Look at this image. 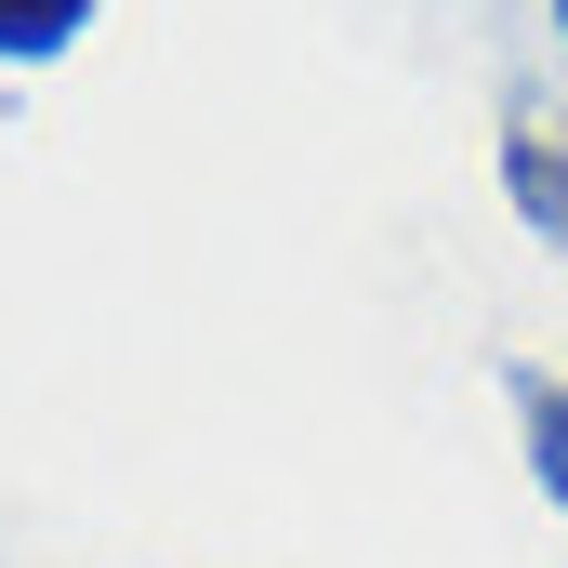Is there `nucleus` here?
I'll use <instances>...</instances> for the list:
<instances>
[{
  "label": "nucleus",
  "instance_id": "1",
  "mask_svg": "<svg viewBox=\"0 0 568 568\" xmlns=\"http://www.w3.org/2000/svg\"><path fill=\"white\" fill-rule=\"evenodd\" d=\"M503 199L542 225V239H568V145H542V133H516L503 145Z\"/></svg>",
  "mask_w": 568,
  "mask_h": 568
},
{
  "label": "nucleus",
  "instance_id": "2",
  "mask_svg": "<svg viewBox=\"0 0 568 568\" xmlns=\"http://www.w3.org/2000/svg\"><path fill=\"white\" fill-rule=\"evenodd\" d=\"M80 27H93V0H0V53H13V67H40V53H67Z\"/></svg>",
  "mask_w": 568,
  "mask_h": 568
},
{
  "label": "nucleus",
  "instance_id": "3",
  "mask_svg": "<svg viewBox=\"0 0 568 568\" xmlns=\"http://www.w3.org/2000/svg\"><path fill=\"white\" fill-rule=\"evenodd\" d=\"M516 410H529V476L556 489V516H568V384H516Z\"/></svg>",
  "mask_w": 568,
  "mask_h": 568
},
{
  "label": "nucleus",
  "instance_id": "4",
  "mask_svg": "<svg viewBox=\"0 0 568 568\" xmlns=\"http://www.w3.org/2000/svg\"><path fill=\"white\" fill-rule=\"evenodd\" d=\"M556 27H568V0H556Z\"/></svg>",
  "mask_w": 568,
  "mask_h": 568
}]
</instances>
